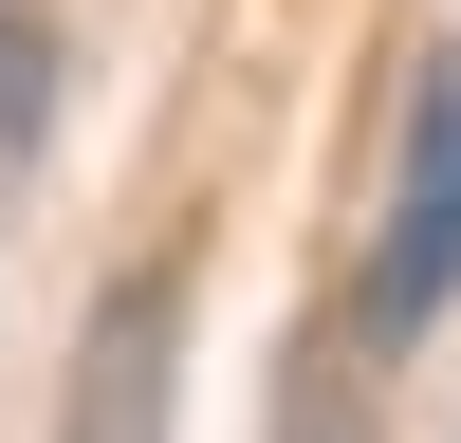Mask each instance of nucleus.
Listing matches in <instances>:
<instances>
[{"instance_id": "1", "label": "nucleus", "mask_w": 461, "mask_h": 443, "mask_svg": "<svg viewBox=\"0 0 461 443\" xmlns=\"http://www.w3.org/2000/svg\"><path fill=\"white\" fill-rule=\"evenodd\" d=\"M461 295V56L406 74V148H388V222H369V277H351V332H425Z\"/></svg>"}, {"instance_id": "3", "label": "nucleus", "mask_w": 461, "mask_h": 443, "mask_svg": "<svg viewBox=\"0 0 461 443\" xmlns=\"http://www.w3.org/2000/svg\"><path fill=\"white\" fill-rule=\"evenodd\" d=\"M37 130H56V19H37V0H0V185L37 167Z\"/></svg>"}, {"instance_id": "2", "label": "nucleus", "mask_w": 461, "mask_h": 443, "mask_svg": "<svg viewBox=\"0 0 461 443\" xmlns=\"http://www.w3.org/2000/svg\"><path fill=\"white\" fill-rule=\"evenodd\" d=\"M167 406H185V258H130L93 295V332H74L56 443H167Z\"/></svg>"}, {"instance_id": "4", "label": "nucleus", "mask_w": 461, "mask_h": 443, "mask_svg": "<svg viewBox=\"0 0 461 443\" xmlns=\"http://www.w3.org/2000/svg\"><path fill=\"white\" fill-rule=\"evenodd\" d=\"M277 443H351V388H332V369H295V425Z\"/></svg>"}]
</instances>
